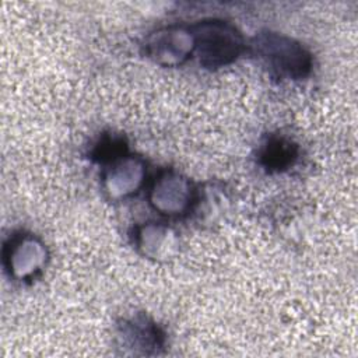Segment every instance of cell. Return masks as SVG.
<instances>
[{"mask_svg":"<svg viewBox=\"0 0 358 358\" xmlns=\"http://www.w3.org/2000/svg\"><path fill=\"white\" fill-rule=\"evenodd\" d=\"M192 34L200 63L206 67L215 69L231 63L243 48L241 34L224 21H203L194 27Z\"/></svg>","mask_w":358,"mask_h":358,"instance_id":"cell-1","label":"cell"},{"mask_svg":"<svg viewBox=\"0 0 358 358\" xmlns=\"http://www.w3.org/2000/svg\"><path fill=\"white\" fill-rule=\"evenodd\" d=\"M260 56L281 76L305 77L312 66L310 55L296 42L277 34H264L257 41Z\"/></svg>","mask_w":358,"mask_h":358,"instance_id":"cell-2","label":"cell"},{"mask_svg":"<svg viewBox=\"0 0 358 358\" xmlns=\"http://www.w3.org/2000/svg\"><path fill=\"white\" fill-rule=\"evenodd\" d=\"M145 49L147 55L161 64H179L194 49L193 34L180 27L164 28L150 36Z\"/></svg>","mask_w":358,"mask_h":358,"instance_id":"cell-3","label":"cell"},{"mask_svg":"<svg viewBox=\"0 0 358 358\" xmlns=\"http://www.w3.org/2000/svg\"><path fill=\"white\" fill-rule=\"evenodd\" d=\"M295 155L296 151L294 144L282 138H275L266 145L262 154V161L266 168L280 171L291 165L295 159Z\"/></svg>","mask_w":358,"mask_h":358,"instance_id":"cell-4","label":"cell"}]
</instances>
